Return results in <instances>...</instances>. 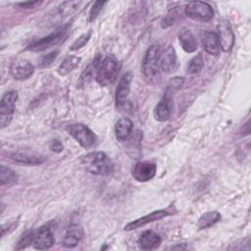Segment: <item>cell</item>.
I'll list each match as a JSON object with an SVG mask.
<instances>
[{"mask_svg": "<svg viewBox=\"0 0 251 251\" xmlns=\"http://www.w3.org/2000/svg\"><path fill=\"white\" fill-rule=\"evenodd\" d=\"M81 164L85 170L92 175L107 176L113 173L114 164L108 156L101 151H94L81 158Z\"/></svg>", "mask_w": 251, "mask_h": 251, "instance_id": "6da1fadb", "label": "cell"}, {"mask_svg": "<svg viewBox=\"0 0 251 251\" xmlns=\"http://www.w3.org/2000/svg\"><path fill=\"white\" fill-rule=\"evenodd\" d=\"M120 70L121 63L115 57L108 56L100 61L95 79L101 86H108L115 82Z\"/></svg>", "mask_w": 251, "mask_h": 251, "instance_id": "7a4b0ae2", "label": "cell"}, {"mask_svg": "<svg viewBox=\"0 0 251 251\" xmlns=\"http://www.w3.org/2000/svg\"><path fill=\"white\" fill-rule=\"evenodd\" d=\"M159 47L151 45L145 52L142 62V71L146 80L150 83H156L160 78V67L158 64Z\"/></svg>", "mask_w": 251, "mask_h": 251, "instance_id": "3957f363", "label": "cell"}, {"mask_svg": "<svg viewBox=\"0 0 251 251\" xmlns=\"http://www.w3.org/2000/svg\"><path fill=\"white\" fill-rule=\"evenodd\" d=\"M69 32H70L69 25L63 26V27L53 31L52 33H50L47 36H44L40 39L32 41L27 46V49L30 51H34V52H39V51H44L53 46L59 45L67 39Z\"/></svg>", "mask_w": 251, "mask_h": 251, "instance_id": "277c9868", "label": "cell"}, {"mask_svg": "<svg viewBox=\"0 0 251 251\" xmlns=\"http://www.w3.org/2000/svg\"><path fill=\"white\" fill-rule=\"evenodd\" d=\"M67 131L73 136L77 143L85 149L93 147L97 143L96 134L83 124H70L66 127Z\"/></svg>", "mask_w": 251, "mask_h": 251, "instance_id": "5b68a950", "label": "cell"}, {"mask_svg": "<svg viewBox=\"0 0 251 251\" xmlns=\"http://www.w3.org/2000/svg\"><path fill=\"white\" fill-rule=\"evenodd\" d=\"M184 12L190 19L198 22H209L214 17L212 6L202 1L188 2L184 8Z\"/></svg>", "mask_w": 251, "mask_h": 251, "instance_id": "8992f818", "label": "cell"}, {"mask_svg": "<svg viewBox=\"0 0 251 251\" xmlns=\"http://www.w3.org/2000/svg\"><path fill=\"white\" fill-rule=\"evenodd\" d=\"M17 100L18 92L16 90H9L2 96L0 102V126L2 128L10 124L15 112Z\"/></svg>", "mask_w": 251, "mask_h": 251, "instance_id": "52a82bcc", "label": "cell"}, {"mask_svg": "<svg viewBox=\"0 0 251 251\" xmlns=\"http://www.w3.org/2000/svg\"><path fill=\"white\" fill-rule=\"evenodd\" d=\"M217 36L220 47L223 51L228 52L234 44V34L231 25L227 20H221L217 26Z\"/></svg>", "mask_w": 251, "mask_h": 251, "instance_id": "ba28073f", "label": "cell"}, {"mask_svg": "<svg viewBox=\"0 0 251 251\" xmlns=\"http://www.w3.org/2000/svg\"><path fill=\"white\" fill-rule=\"evenodd\" d=\"M158 64L165 73H173L177 68L176 54L172 45H167L158 50Z\"/></svg>", "mask_w": 251, "mask_h": 251, "instance_id": "9c48e42d", "label": "cell"}, {"mask_svg": "<svg viewBox=\"0 0 251 251\" xmlns=\"http://www.w3.org/2000/svg\"><path fill=\"white\" fill-rule=\"evenodd\" d=\"M157 172V165L151 161L137 162L132 168V176L140 182L152 179Z\"/></svg>", "mask_w": 251, "mask_h": 251, "instance_id": "30bf717a", "label": "cell"}, {"mask_svg": "<svg viewBox=\"0 0 251 251\" xmlns=\"http://www.w3.org/2000/svg\"><path fill=\"white\" fill-rule=\"evenodd\" d=\"M34 72L33 65L25 59H16L10 66L11 75L18 80L28 78Z\"/></svg>", "mask_w": 251, "mask_h": 251, "instance_id": "8fae6325", "label": "cell"}, {"mask_svg": "<svg viewBox=\"0 0 251 251\" xmlns=\"http://www.w3.org/2000/svg\"><path fill=\"white\" fill-rule=\"evenodd\" d=\"M132 77H133L132 73L127 72L120 79L118 87L116 89V95H115V101H116L117 108H121L126 104L128 94L130 92V85H131Z\"/></svg>", "mask_w": 251, "mask_h": 251, "instance_id": "7c38bea8", "label": "cell"}, {"mask_svg": "<svg viewBox=\"0 0 251 251\" xmlns=\"http://www.w3.org/2000/svg\"><path fill=\"white\" fill-rule=\"evenodd\" d=\"M170 213L167 210H157V211H153L150 214L143 216L141 218H138L130 223H128L126 226H125V230L126 231H130L133 229H136L138 227H141L149 223L155 222V221H159L167 216H169Z\"/></svg>", "mask_w": 251, "mask_h": 251, "instance_id": "4fadbf2b", "label": "cell"}, {"mask_svg": "<svg viewBox=\"0 0 251 251\" xmlns=\"http://www.w3.org/2000/svg\"><path fill=\"white\" fill-rule=\"evenodd\" d=\"M55 242L52 231L48 226H41L34 234L32 245L35 249L45 250L53 246Z\"/></svg>", "mask_w": 251, "mask_h": 251, "instance_id": "5bb4252c", "label": "cell"}, {"mask_svg": "<svg viewBox=\"0 0 251 251\" xmlns=\"http://www.w3.org/2000/svg\"><path fill=\"white\" fill-rule=\"evenodd\" d=\"M83 237V229L77 224H72L65 234L63 239V245L67 248H74Z\"/></svg>", "mask_w": 251, "mask_h": 251, "instance_id": "9a60e30c", "label": "cell"}, {"mask_svg": "<svg viewBox=\"0 0 251 251\" xmlns=\"http://www.w3.org/2000/svg\"><path fill=\"white\" fill-rule=\"evenodd\" d=\"M138 246L142 250H153L161 243V237L152 230H145L141 233L137 240Z\"/></svg>", "mask_w": 251, "mask_h": 251, "instance_id": "2e32d148", "label": "cell"}, {"mask_svg": "<svg viewBox=\"0 0 251 251\" xmlns=\"http://www.w3.org/2000/svg\"><path fill=\"white\" fill-rule=\"evenodd\" d=\"M177 36H178L179 43L185 52L192 53L197 50V47H198L197 41L189 28L181 27L178 31Z\"/></svg>", "mask_w": 251, "mask_h": 251, "instance_id": "e0dca14e", "label": "cell"}, {"mask_svg": "<svg viewBox=\"0 0 251 251\" xmlns=\"http://www.w3.org/2000/svg\"><path fill=\"white\" fill-rule=\"evenodd\" d=\"M172 100L168 95H165L163 99L160 100V102L156 105L154 110V116L155 119L159 122H165L168 121L171 117L172 113Z\"/></svg>", "mask_w": 251, "mask_h": 251, "instance_id": "ac0fdd59", "label": "cell"}, {"mask_svg": "<svg viewBox=\"0 0 251 251\" xmlns=\"http://www.w3.org/2000/svg\"><path fill=\"white\" fill-rule=\"evenodd\" d=\"M133 128V123L128 118L120 119L115 126L116 137L120 141H126L130 135Z\"/></svg>", "mask_w": 251, "mask_h": 251, "instance_id": "d6986e66", "label": "cell"}, {"mask_svg": "<svg viewBox=\"0 0 251 251\" xmlns=\"http://www.w3.org/2000/svg\"><path fill=\"white\" fill-rule=\"evenodd\" d=\"M9 156H10V159H12L13 161H15L17 163L28 165V166L40 165L45 162L44 157L38 156V155H32V154H28V153L16 152V153H11Z\"/></svg>", "mask_w": 251, "mask_h": 251, "instance_id": "ffe728a7", "label": "cell"}, {"mask_svg": "<svg viewBox=\"0 0 251 251\" xmlns=\"http://www.w3.org/2000/svg\"><path fill=\"white\" fill-rule=\"evenodd\" d=\"M203 45L207 53L211 55H219L221 51L220 43L218 40V36L216 32L213 31H206L203 34Z\"/></svg>", "mask_w": 251, "mask_h": 251, "instance_id": "44dd1931", "label": "cell"}, {"mask_svg": "<svg viewBox=\"0 0 251 251\" xmlns=\"http://www.w3.org/2000/svg\"><path fill=\"white\" fill-rule=\"evenodd\" d=\"M222 216L217 211H209L204 213L198 220V227L199 229L208 228L216 225L218 222H220Z\"/></svg>", "mask_w": 251, "mask_h": 251, "instance_id": "7402d4cb", "label": "cell"}, {"mask_svg": "<svg viewBox=\"0 0 251 251\" xmlns=\"http://www.w3.org/2000/svg\"><path fill=\"white\" fill-rule=\"evenodd\" d=\"M80 57L77 56H68L66 57L63 62L60 64L58 68V73L61 75H67L71 72H73L80 62Z\"/></svg>", "mask_w": 251, "mask_h": 251, "instance_id": "603a6c76", "label": "cell"}, {"mask_svg": "<svg viewBox=\"0 0 251 251\" xmlns=\"http://www.w3.org/2000/svg\"><path fill=\"white\" fill-rule=\"evenodd\" d=\"M18 178H19V176H18L17 173L14 170H12L11 168H8L4 165L1 166V168H0V182H1V185L14 184L18 181Z\"/></svg>", "mask_w": 251, "mask_h": 251, "instance_id": "cb8c5ba5", "label": "cell"}, {"mask_svg": "<svg viewBox=\"0 0 251 251\" xmlns=\"http://www.w3.org/2000/svg\"><path fill=\"white\" fill-rule=\"evenodd\" d=\"M180 17H181V10L179 9V7H174L168 12V14L162 20L161 26L163 28H167L172 25H174Z\"/></svg>", "mask_w": 251, "mask_h": 251, "instance_id": "d4e9b609", "label": "cell"}, {"mask_svg": "<svg viewBox=\"0 0 251 251\" xmlns=\"http://www.w3.org/2000/svg\"><path fill=\"white\" fill-rule=\"evenodd\" d=\"M204 67V59L201 53L194 56L188 63L187 66V73L190 75L198 74Z\"/></svg>", "mask_w": 251, "mask_h": 251, "instance_id": "484cf974", "label": "cell"}, {"mask_svg": "<svg viewBox=\"0 0 251 251\" xmlns=\"http://www.w3.org/2000/svg\"><path fill=\"white\" fill-rule=\"evenodd\" d=\"M33 237H34V232L33 229H27L25 230L21 237L19 238L17 245H16V250H22L26 247H28L32 242H33Z\"/></svg>", "mask_w": 251, "mask_h": 251, "instance_id": "4316f807", "label": "cell"}, {"mask_svg": "<svg viewBox=\"0 0 251 251\" xmlns=\"http://www.w3.org/2000/svg\"><path fill=\"white\" fill-rule=\"evenodd\" d=\"M82 4L81 1H67L64 2L61 7H60V13L63 16H69L72 15L73 13H75L77 8H79V6Z\"/></svg>", "mask_w": 251, "mask_h": 251, "instance_id": "83f0119b", "label": "cell"}, {"mask_svg": "<svg viewBox=\"0 0 251 251\" xmlns=\"http://www.w3.org/2000/svg\"><path fill=\"white\" fill-rule=\"evenodd\" d=\"M91 34H92V31H91V30H89L87 33L81 34V35H80L78 38H76L75 41L71 45L70 50L75 51V50H78V49L82 48V47L88 42V40L90 39Z\"/></svg>", "mask_w": 251, "mask_h": 251, "instance_id": "f1b7e54d", "label": "cell"}, {"mask_svg": "<svg viewBox=\"0 0 251 251\" xmlns=\"http://www.w3.org/2000/svg\"><path fill=\"white\" fill-rule=\"evenodd\" d=\"M106 3L107 2H105V1H96L93 3V5L90 9V12H89V17H88L89 22H93L97 18L98 14L100 13V11L104 7V5H106Z\"/></svg>", "mask_w": 251, "mask_h": 251, "instance_id": "f546056e", "label": "cell"}, {"mask_svg": "<svg viewBox=\"0 0 251 251\" xmlns=\"http://www.w3.org/2000/svg\"><path fill=\"white\" fill-rule=\"evenodd\" d=\"M58 53H59V51L56 50V51H53V52H51V53H49V54L43 56L42 59H41L40 64H39L40 68H45V67H48L49 65H51V64L53 63V61L57 58Z\"/></svg>", "mask_w": 251, "mask_h": 251, "instance_id": "4dcf8cb0", "label": "cell"}, {"mask_svg": "<svg viewBox=\"0 0 251 251\" xmlns=\"http://www.w3.org/2000/svg\"><path fill=\"white\" fill-rule=\"evenodd\" d=\"M183 83V78L182 77H174L170 83L168 84V91H175L177 88H179Z\"/></svg>", "mask_w": 251, "mask_h": 251, "instance_id": "1f68e13d", "label": "cell"}, {"mask_svg": "<svg viewBox=\"0 0 251 251\" xmlns=\"http://www.w3.org/2000/svg\"><path fill=\"white\" fill-rule=\"evenodd\" d=\"M50 149H51V151H53L55 153H61L64 150V146L61 143V141L54 139L50 144Z\"/></svg>", "mask_w": 251, "mask_h": 251, "instance_id": "d6a6232c", "label": "cell"}, {"mask_svg": "<svg viewBox=\"0 0 251 251\" xmlns=\"http://www.w3.org/2000/svg\"><path fill=\"white\" fill-rule=\"evenodd\" d=\"M40 4H41L40 1H25V2H20L17 5L25 9H31V8H35L36 6H39Z\"/></svg>", "mask_w": 251, "mask_h": 251, "instance_id": "836d02e7", "label": "cell"}]
</instances>
